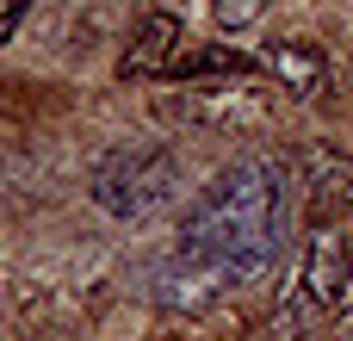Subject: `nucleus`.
<instances>
[{
  "label": "nucleus",
  "mask_w": 353,
  "mask_h": 341,
  "mask_svg": "<svg viewBox=\"0 0 353 341\" xmlns=\"http://www.w3.org/2000/svg\"><path fill=\"white\" fill-rule=\"evenodd\" d=\"M304 168H310V186H316L323 199H329V193H335V199H341V193H353V162H347V155L310 149V162H304Z\"/></svg>",
  "instance_id": "8"
},
{
  "label": "nucleus",
  "mask_w": 353,
  "mask_h": 341,
  "mask_svg": "<svg viewBox=\"0 0 353 341\" xmlns=\"http://www.w3.org/2000/svg\"><path fill=\"white\" fill-rule=\"evenodd\" d=\"M161 112L168 118H186V124H205V130H254L267 118V99L254 87H230V75H223L217 87L186 81L180 99H161Z\"/></svg>",
  "instance_id": "3"
},
{
  "label": "nucleus",
  "mask_w": 353,
  "mask_h": 341,
  "mask_svg": "<svg viewBox=\"0 0 353 341\" xmlns=\"http://www.w3.org/2000/svg\"><path fill=\"white\" fill-rule=\"evenodd\" d=\"M19 19H25V0H0V43L19 31Z\"/></svg>",
  "instance_id": "11"
},
{
  "label": "nucleus",
  "mask_w": 353,
  "mask_h": 341,
  "mask_svg": "<svg viewBox=\"0 0 353 341\" xmlns=\"http://www.w3.org/2000/svg\"><path fill=\"white\" fill-rule=\"evenodd\" d=\"M335 317H353V230H347V273H341V298H335Z\"/></svg>",
  "instance_id": "10"
},
{
  "label": "nucleus",
  "mask_w": 353,
  "mask_h": 341,
  "mask_svg": "<svg viewBox=\"0 0 353 341\" xmlns=\"http://www.w3.org/2000/svg\"><path fill=\"white\" fill-rule=\"evenodd\" d=\"M341 273H347V230H335V224L310 230V242H304V273H298V304L335 317Z\"/></svg>",
  "instance_id": "4"
},
{
  "label": "nucleus",
  "mask_w": 353,
  "mask_h": 341,
  "mask_svg": "<svg viewBox=\"0 0 353 341\" xmlns=\"http://www.w3.org/2000/svg\"><path fill=\"white\" fill-rule=\"evenodd\" d=\"M211 6V19L223 25V31H248L261 12H267V0H205Z\"/></svg>",
  "instance_id": "9"
},
{
  "label": "nucleus",
  "mask_w": 353,
  "mask_h": 341,
  "mask_svg": "<svg viewBox=\"0 0 353 341\" xmlns=\"http://www.w3.org/2000/svg\"><path fill=\"white\" fill-rule=\"evenodd\" d=\"M180 186V155L168 143H118L93 168V205L112 217H149L174 199Z\"/></svg>",
  "instance_id": "2"
},
{
  "label": "nucleus",
  "mask_w": 353,
  "mask_h": 341,
  "mask_svg": "<svg viewBox=\"0 0 353 341\" xmlns=\"http://www.w3.org/2000/svg\"><path fill=\"white\" fill-rule=\"evenodd\" d=\"M261 68H267L292 99H316V93L329 87V56H323L316 43H304V37H279V43H267V50H261Z\"/></svg>",
  "instance_id": "5"
},
{
  "label": "nucleus",
  "mask_w": 353,
  "mask_h": 341,
  "mask_svg": "<svg viewBox=\"0 0 353 341\" xmlns=\"http://www.w3.org/2000/svg\"><path fill=\"white\" fill-rule=\"evenodd\" d=\"M261 68V56H242V50H174V62H168V81H211V75H230V81H248Z\"/></svg>",
  "instance_id": "7"
},
{
  "label": "nucleus",
  "mask_w": 353,
  "mask_h": 341,
  "mask_svg": "<svg viewBox=\"0 0 353 341\" xmlns=\"http://www.w3.org/2000/svg\"><path fill=\"white\" fill-rule=\"evenodd\" d=\"M285 211H292V174L279 155H236L217 168V180L199 193V205L180 224V273H192L205 292L254 286L285 255Z\"/></svg>",
  "instance_id": "1"
},
{
  "label": "nucleus",
  "mask_w": 353,
  "mask_h": 341,
  "mask_svg": "<svg viewBox=\"0 0 353 341\" xmlns=\"http://www.w3.org/2000/svg\"><path fill=\"white\" fill-rule=\"evenodd\" d=\"M180 19L174 12H143V25H137V37H130V50H124V62H118V75L124 81H155V75H168V62H174V50H180Z\"/></svg>",
  "instance_id": "6"
}]
</instances>
